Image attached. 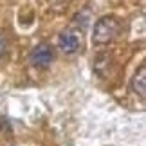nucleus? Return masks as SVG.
<instances>
[{
	"label": "nucleus",
	"mask_w": 146,
	"mask_h": 146,
	"mask_svg": "<svg viewBox=\"0 0 146 146\" xmlns=\"http://www.w3.org/2000/svg\"><path fill=\"white\" fill-rule=\"evenodd\" d=\"M121 31V20L114 15H106L101 16L94 25V33H92V42L96 45H106L110 43L114 38H117Z\"/></svg>",
	"instance_id": "f257e3e1"
},
{
	"label": "nucleus",
	"mask_w": 146,
	"mask_h": 146,
	"mask_svg": "<svg viewBox=\"0 0 146 146\" xmlns=\"http://www.w3.org/2000/svg\"><path fill=\"white\" fill-rule=\"evenodd\" d=\"M52 60H54V49L47 42L38 43V45L33 47L31 52H29V61H31L33 67H36V69H47V67L52 63Z\"/></svg>",
	"instance_id": "f03ea898"
},
{
	"label": "nucleus",
	"mask_w": 146,
	"mask_h": 146,
	"mask_svg": "<svg viewBox=\"0 0 146 146\" xmlns=\"http://www.w3.org/2000/svg\"><path fill=\"white\" fill-rule=\"evenodd\" d=\"M58 47L63 54H76L81 47V36L72 29H65L58 35Z\"/></svg>",
	"instance_id": "7ed1b4c3"
},
{
	"label": "nucleus",
	"mask_w": 146,
	"mask_h": 146,
	"mask_svg": "<svg viewBox=\"0 0 146 146\" xmlns=\"http://www.w3.org/2000/svg\"><path fill=\"white\" fill-rule=\"evenodd\" d=\"M132 90L139 98H144L146 94V65H141L132 78Z\"/></svg>",
	"instance_id": "20e7f679"
},
{
	"label": "nucleus",
	"mask_w": 146,
	"mask_h": 146,
	"mask_svg": "<svg viewBox=\"0 0 146 146\" xmlns=\"http://www.w3.org/2000/svg\"><path fill=\"white\" fill-rule=\"evenodd\" d=\"M5 47H7V42H5V38L0 35V58L4 56V52H5Z\"/></svg>",
	"instance_id": "39448f33"
}]
</instances>
